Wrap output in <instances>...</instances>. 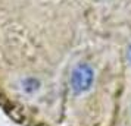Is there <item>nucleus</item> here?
I'll return each instance as SVG.
<instances>
[{
	"label": "nucleus",
	"mask_w": 131,
	"mask_h": 126,
	"mask_svg": "<svg viewBox=\"0 0 131 126\" xmlns=\"http://www.w3.org/2000/svg\"><path fill=\"white\" fill-rule=\"evenodd\" d=\"M93 82V71L89 65H78L71 76V84H72V90L75 91L77 94L87 91L91 87Z\"/></svg>",
	"instance_id": "f257e3e1"
},
{
	"label": "nucleus",
	"mask_w": 131,
	"mask_h": 126,
	"mask_svg": "<svg viewBox=\"0 0 131 126\" xmlns=\"http://www.w3.org/2000/svg\"><path fill=\"white\" fill-rule=\"evenodd\" d=\"M128 62H130V65H131V46H130V48H128Z\"/></svg>",
	"instance_id": "f03ea898"
}]
</instances>
